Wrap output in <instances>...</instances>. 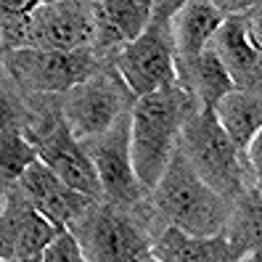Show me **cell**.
Instances as JSON below:
<instances>
[{"label":"cell","mask_w":262,"mask_h":262,"mask_svg":"<svg viewBox=\"0 0 262 262\" xmlns=\"http://www.w3.org/2000/svg\"><path fill=\"white\" fill-rule=\"evenodd\" d=\"M35 159H37V151L24 133H19L16 127L0 130V191L19 183L24 169Z\"/></svg>","instance_id":"obj_19"},{"label":"cell","mask_w":262,"mask_h":262,"mask_svg":"<svg viewBox=\"0 0 262 262\" xmlns=\"http://www.w3.org/2000/svg\"><path fill=\"white\" fill-rule=\"evenodd\" d=\"M11 122H13V106L8 103V98H6V96H0V130L13 127Z\"/></svg>","instance_id":"obj_22"},{"label":"cell","mask_w":262,"mask_h":262,"mask_svg":"<svg viewBox=\"0 0 262 262\" xmlns=\"http://www.w3.org/2000/svg\"><path fill=\"white\" fill-rule=\"evenodd\" d=\"M58 230L64 228L45 220L24 196H11L0 212V262L40 259L42 249L58 236Z\"/></svg>","instance_id":"obj_11"},{"label":"cell","mask_w":262,"mask_h":262,"mask_svg":"<svg viewBox=\"0 0 262 262\" xmlns=\"http://www.w3.org/2000/svg\"><path fill=\"white\" fill-rule=\"evenodd\" d=\"M40 262H85V254L80 249V244H77V238L64 228V230H58V236L42 249Z\"/></svg>","instance_id":"obj_21"},{"label":"cell","mask_w":262,"mask_h":262,"mask_svg":"<svg viewBox=\"0 0 262 262\" xmlns=\"http://www.w3.org/2000/svg\"><path fill=\"white\" fill-rule=\"evenodd\" d=\"M230 262H262V259H259V249H252V252H246V254L230 259Z\"/></svg>","instance_id":"obj_23"},{"label":"cell","mask_w":262,"mask_h":262,"mask_svg":"<svg viewBox=\"0 0 262 262\" xmlns=\"http://www.w3.org/2000/svg\"><path fill=\"white\" fill-rule=\"evenodd\" d=\"M32 146L37 151V159L51 172H56L67 186H72L74 191H80L88 199H93V202H101L103 199L96 167L90 162V154L67 130L64 122H56L51 130L42 133V138H35Z\"/></svg>","instance_id":"obj_10"},{"label":"cell","mask_w":262,"mask_h":262,"mask_svg":"<svg viewBox=\"0 0 262 262\" xmlns=\"http://www.w3.org/2000/svg\"><path fill=\"white\" fill-rule=\"evenodd\" d=\"M223 13L214 3L193 0L180 3L172 16V45H175V80L180 72H186L193 61L207 51L212 35L223 24Z\"/></svg>","instance_id":"obj_14"},{"label":"cell","mask_w":262,"mask_h":262,"mask_svg":"<svg viewBox=\"0 0 262 262\" xmlns=\"http://www.w3.org/2000/svg\"><path fill=\"white\" fill-rule=\"evenodd\" d=\"M148 254L157 262H230L233 259L225 233L191 236L172 225L148 246Z\"/></svg>","instance_id":"obj_16"},{"label":"cell","mask_w":262,"mask_h":262,"mask_svg":"<svg viewBox=\"0 0 262 262\" xmlns=\"http://www.w3.org/2000/svg\"><path fill=\"white\" fill-rule=\"evenodd\" d=\"M77 238L85 262H143L148 257V238L130 217L114 207L93 202L74 225L67 228Z\"/></svg>","instance_id":"obj_5"},{"label":"cell","mask_w":262,"mask_h":262,"mask_svg":"<svg viewBox=\"0 0 262 262\" xmlns=\"http://www.w3.org/2000/svg\"><path fill=\"white\" fill-rule=\"evenodd\" d=\"M217 125L225 130V135L233 141L238 154L244 157L246 146L252 143V138L259 135L262 127V101L259 90H230L225 98L217 101L212 109Z\"/></svg>","instance_id":"obj_17"},{"label":"cell","mask_w":262,"mask_h":262,"mask_svg":"<svg viewBox=\"0 0 262 262\" xmlns=\"http://www.w3.org/2000/svg\"><path fill=\"white\" fill-rule=\"evenodd\" d=\"M6 69L21 88L35 93H69L98 74L93 51H37L19 48L6 53Z\"/></svg>","instance_id":"obj_6"},{"label":"cell","mask_w":262,"mask_h":262,"mask_svg":"<svg viewBox=\"0 0 262 262\" xmlns=\"http://www.w3.org/2000/svg\"><path fill=\"white\" fill-rule=\"evenodd\" d=\"M96 167L103 196L114 204H133L141 199V183H138L130 162V117L122 114L119 122L90 143H82Z\"/></svg>","instance_id":"obj_8"},{"label":"cell","mask_w":262,"mask_h":262,"mask_svg":"<svg viewBox=\"0 0 262 262\" xmlns=\"http://www.w3.org/2000/svg\"><path fill=\"white\" fill-rule=\"evenodd\" d=\"M249 11L238 13V16H225L217 32L209 40V51L217 56L236 90H259V77H262V64H259L262 48H257L249 40Z\"/></svg>","instance_id":"obj_13"},{"label":"cell","mask_w":262,"mask_h":262,"mask_svg":"<svg viewBox=\"0 0 262 262\" xmlns=\"http://www.w3.org/2000/svg\"><path fill=\"white\" fill-rule=\"evenodd\" d=\"M154 202L169 225L191 236L223 233L233 207L193 172L180 146L172 151L167 169L154 186Z\"/></svg>","instance_id":"obj_2"},{"label":"cell","mask_w":262,"mask_h":262,"mask_svg":"<svg viewBox=\"0 0 262 262\" xmlns=\"http://www.w3.org/2000/svg\"><path fill=\"white\" fill-rule=\"evenodd\" d=\"M125 85L119 74L98 72L64 93L61 122L80 143H90L109 133L125 114Z\"/></svg>","instance_id":"obj_7"},{"label":"cell","mask_w":262,"mask_h":262,"mask_svg":"<svg viewBox=\"0 0 262 262\" xmlns=\"http://www.w3.org/2000/svg\"><path fill=\"white\" fill-rule=\"evenodd\" d=\"M199 103L178 85H167L157 93L135 98L130 114V162L143 191H154L169 157L178 148V138Z\"/></svg>","instance_id":"obj_1"},{"label":"cell","mask_w":262,"mask_h":262,"mask_svg":"<svg viewBox=\"0 0 262 262\" xmlns=\"http://www.w3.org/2000/svg\"><path fill=\"white\" fill-rule=\"evenodd\" d=\"M180 3H154L151 21L133 42L117 56V74L133 98L175 85V45H172V16Z\"/></svg>","instance_id":"obj_3"},{"label":"cell","mask_w":262,"mask_h":262,"mask_svg":"<svg viewBox=\"0 0 262 262\" xmlns=\"http://www.w3.org/2000/svg\"><path fill=\"white\" fill-rule=\"evenodd\" d=\"M37 8L35 0H24V3H11V0H0V45L3 51H19L27 48L29 40V16Z\"/></svg>","instance_id":"obj_20"},{"label":"cell","mask_w":262,"mask_h":262,"mask_svg":"<svg viewBox=\"0 0 262 262\" xmlns=\"http://www.w3.org/2000/svg\"><path fill=\"white\" fill-rule=\"evenodd\" d=\"M183 154L191 169L220 196L238 199L244 188V162L233 141L217 125L212 109H196L183 122Z\"/></svg>","instance_id":"obj_4"},{"label":"cell","mask_w":262,"mask_h":262,"mask_svg":"<svg viewBox=\"0 0 262 262\" xmlns=\"http://www.w3.org/2000/svg\"><path fill=\"white\" fill-rule=\"evenodd\" d=\"M225 225L228 230H223V233L230 244L233 259L252 249H259V183L241 196L236 207H230Z\"/></svg>","instance_id":"obj_18"},{"label":"cell","mask_w":262,"mask_h":262,"mask_svg":"<svg viewBox=\"0 0 262 262\" xmlns=\"http://www.w3.org/2000/svg\"><path fill=\"white\" fill-rule=\"evenodd\" d=\"M19 188H21V196L45 220H51L56 228L74 225L85 214V209L93 204V199H88L80 191H74L72 186H67L40 159H35L24 169V175L19 178Z\"/></svg>","instance_id":"obj_12"},{"label":"cell","mask_w":262,"mask_h":262,"mask_svg":"<svg viewBox=\"0 0 262 262\" xmlns=\"http://www.w3.org/2000/svg\"><path fill=\"white\" fill-rule=\"evenodd\" d=\"M151 0H106L93 3V45L96 51L125 48L151 21Z\"/></svg>","instance_id":"obj_15"},{"label":"cell","mask_w":262,"mask_h":262,"mask_svg":"<svg viewBox=\"0 0 262 262\" xmlns=\"http://www.w3.org/2000/svg\"><path fill=\"white\" fill-rule=\"evenodd\" d=\"M93 42V6L85 3H37L29 16L27 48L82 51Z\"/></svg>","instance_id":"obj_9"},{"label":"cell","mask_w":262,"mask_h":262,"mask_svg":"<svg viewBox=\"0 0 262 262\" xmlns=\"http://www.w3.org/2000/svg\"><path fill=\"white\" fill-rule=\"evenodd\" d=\"M143 262H157V259H154V257H151V254H148V257H146V259H143Z\"/></svg>","instance_id":"obj_24"},{"label":"cell","mask_w":262,"mask_h":262,"mask_svg":"<svg viewBox=\"0 0 262 262\" xmlns=\"http://www.w3.org/2000/svg\"><path fill=\"white\" fill-rule=\"evenodd\" d=\"M0 48H3V45H0Z\"/></svg>","instance_id":"obj_25"}]
</instances>
